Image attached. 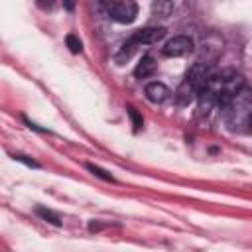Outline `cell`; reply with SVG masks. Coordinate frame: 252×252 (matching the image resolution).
Returning <instances> with one entry per match:
<instances>
[{"instance_id":"9a60e30c","label":"cell","mask_w":252,"mask_h":252,"mask_svg":"<svg viewBox=\"0 0 252 252\" xmlns=\"http://www.w3.org/2000/svg\"><path fill=\"white\" fill-rule=\"evenodd\" d=\"M73 6H75L73 2H65V8H67V10H73Z\"/></svg>"},{"instance_id":"8fae6325","label":"cell","mask_w":252,"mask_h":252,"mask_svg":"<svg viewBox=\"0 0 252 252\" xmlns=\"http://www.w3.org/2000/svg\"><path fill=\"white\" fill-rule=\"evenodd\" d=\"M87 169H89L93 175H96V177H100V179H104V181H114V177H112L108 171H104L102 167H98V165H94V163H87Z\"/></svg>"},{"instance_id":"30bf717a","label":"cell","mask_w":252,"mask_h":252,"mask_svg":"<svg viewBox=\"0 0 252 252\" xmlns=\"http://www.w3.org/2000/svg\"><path fill=\"white\" fill-rule=\"evenodd\" d=\"M65 43H67V47H69L71 53H81L83 51V43H81V39L75 33H67L65 35Z\"/></svg>"},{"instance_id":"7c38bea8","label":"cell","mask_w":252,"mask_h":252,"mask_svg":"<svg viewBox=\"0 0 252 252\" xmlns=\"http://www.w3.org/2000/svg\"><path fill=\"white\" fill-rule=\"evenodd\" d=\"M128 116L132 118V126H134V130L138 132L140 128H142V124H144V120H142V114L134 108V106H128Z\"/></svg>"},{"instance_id":"ba28073f","label":"cell","mask_w":252,"mask_h":252,"mask_svg":"<svg viewBox=\"0 0 252 252\" xmlns=\"http://www.w3.org/2000/svg\"><path fill=\"white\" fill-rule=\"evenodd\" d=\"M173 98H175V102H177L179 106H187L193 98H197V91H195L191 85H187V83L183 81V83L179 85V89L175 91Z\"/></svg>"},{"instance_id":"277c9868","label":"cell","mask_w":252,"mask_h":252,"mask_svg":"<svg viewBox=\"0 0 252 252\" xmlns=\"http://www.w3.org/2000/svg\"><path fill=\"white\" fill-rule=\"evenodd\" d=\"M193 49V39L189 35H175L169 41H165V45L161 47V53L165 57H181L187 55Z\"/></svg>"},{"instance_id":"3957f363","label":"cell","mask_w":252,"mask_h":252,"mask_svg":"<svg viewBox=\"0 0 252 252\" xmlns=\"http://www.w3.org/2000/svg\"><path fill=\"white\" fill-rule=\"evenodd\" d=\"M106 12H108V16H110L114 22L130 24V22H134L136 16H138V6H136V2H130V0L108 2V4H106Z\"/></svg>"},{"instance_id":"5b68a950","label":"cell","mask_w":252,"mask_h":252,"mask_svg":"<svg viewBox=\"0 0 252 252\" xmlns=\"http://www.w3.org/2000/svg\"><path fill=\"white\" fill-rule=\"evenodd\" d=\"M211 65L209 63H203V61H197V63H193L191 67H189V71H187V75H185V83L187 85H191L197 93H199V89L207 83V79H209V75H211Z\"/></svg>"},{"instance_id":"6da1fadb","label":"cell","mask_w":252,"mask_h":252,"mask_svg":"<svg viewBox=\"0 0 252 252\" xmlns=\"http://www.w3.org/2000/svg\"><path fill=\"white\" fill-rule=\"evenodd\" d=\"M222 110V116L230 130H242L248 132L250 126V94L246 89H242Z\"/></svg>"},{"instance_id":"8992f818","label":"cell","mask_w":252,"mask_h":252,"mask_svg":"<svg viewBox=\"0 0 252 252\" xmlns=\"http://www.w3.org/2000/svg\"><path fill=\"white\" fill-rule=\"evenodd\" d=\"M144 94H146V98H148L150 102H154V104H161V102H165V100L169 98L171 91H169V89H167L163 83H159V81H154V83L146 85V89H144Z\"/></svg>"},{"instance_id":"4fadbf2b","label":"cell","mask_w":252,"mask_h":252,"mask_svg":"<svg viewBox=\"0 0 252 252\" xmlns=\"http://www.w3.org/2000/svg\"><path fill=\"white\" fill-rule=\"evenodd\" d=\"M171 8H173V4L171 2H158V4H154V14H158V16H167L169 12H171Z\"/></svg>"},{"instance_id":"52a82bcc","label":"cell","mask_w":252,"mask_h":252,"mask_svg":"<svg viewBox=\"0 0 252 252\" xmlns=\"http://www.w3.org/2000/svg\"><path fill=\"white\" fill-rule=\"evenodd\" d=\"M156 67H158L156 59H154L152 55H144V57L140 59V63L136 65V69H134V77H136V79L152 77V75L156 73Z\"/></svg>"},{"instance_id":"7a4b0ae2","label":"cell","mask_w":252,"mask_h":252,"mask_svg":"<svg viewBox=\"0 0 252 252\" xmlns=\"http://www.w3.org/2000/svg\"><path fill=\"white\" fill-rule=\"evenodd\" d=\"M163 35H165V28H161V26L136 30V32H134V33L124 41V45H122L120 55L116 57V61H120V63H122L124 59H128V57L134 53V49H136V47H140V45H148V43H156V41H159Z\"/></svg>"},{"instance_id":"5bb4252c","label":"cell","mask_w":252,"mask_h":252,"mask_svg":"<svg viewBox=\"0 0 252 252\" xmlns=\"http://www.w3.org/2000/svg\"><path fill=\"white\" fill-rule=\"evenodd\" d=\"M14 159H16V161H22V163H26L28 167H39V163H37V161L30 159L28 156H22V154H16V156H14Z\"/></svg>"},{"instance_id":"9c48e42d","label":"cell","mask_w":252,"mask_h":252,"mask_svg":"<svg viewBox=\"0 0 252 252\" xmlns=\"http://www.w3.org/2000/svg\"><path fill=\"white\" fill-rule=\"evenodd\" d=\"M35 215L41 217L45 222H49V224H53V226H61V219H59V215L53 213L51 209H45V207L37 205V207H35Z\"/></svg>"}]
</instances>
